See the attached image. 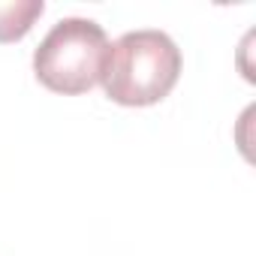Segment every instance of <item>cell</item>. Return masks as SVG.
Segmentation results:
<instances>
[{
	"label": "cell",
	"instance_id": "obj_1",
	"mask_svg": "<svg viewBox=\"0 0 256 256\" xmlns=\"http://www.w3.org/2000/svg\"><path fill=\"white\" fill-rule=\"evenodd\" d=\"M181 48L163 30H126L108 46L102 88L118 106H154L178 84Z\"/></svg>",
	"mask_w": 256,
	"mask_h": 256
},
{
	"label": "cell",
	"instance_id": "obj_2",
	"mask_svg": "<svg viewBox=\"0 0 256 256\" xmlns=\"http://www.w3.org/2000/svg\"><path fill=\"white\" fill-rule=\"evenodd\" d=\"M108 36L94 18H60L34 52L36 78L54 94H84L102 82Z\"/></svg>",
	"mask_w": 256,
	"mask_h": 256
},
{
	"label": "cell",
	"instance_id": "obj_3",
	"mask_svg": "<svg viewBox=\"0 0 256 256\" xmlns=\"http://www.w3.org/2000/svg\"><path fill=\"white\" fill-rule=\"evenodd\" d=\"M42 0H0V42L22 40L42 16Z\"/></svg>",
	"mask_w": 256,
	"mask_h": 256
}]
</instances>
